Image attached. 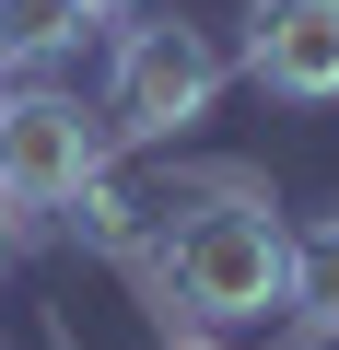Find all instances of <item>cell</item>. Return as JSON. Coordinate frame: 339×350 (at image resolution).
I'll list each match as a JSON object with an SVG mask.
<instances>
[{
	"label": "cell",
	"instance_id": "cell-4",
	"mask_svg": "<svg viewBox=\"0 0 339 350\" xmlns=\"http://www.w3.org/2000/svg\"><path fill=\"white\" fill-rule=\"evenodd\" d=\"M246 82L281 105H339V0H246Z\"/></svg>",
	"mask_w": 339,
	"mask_h": 350
},
{
	"label": "cell",
	"instance_id": "cell-2",
	"mask_svg": "<svg viewBox=\"0 0 339 350\" xmlns=\"http://www.w3.org/2000/svg\"><path fill=\"white\" fill-rule=\"evenodd\" d=\"M223 82H234V59L199 36V24H129L117 36V70H105V129L117 140H188L211 105H223Z\"/></svg>",
	"mask_w": 339,
	"mask_h": 350
},
{
	"label": "cell",
	"instance_id": "cell-5",
	"mask_svg": "<svg viewBox=\"0 0 339 350\" xmlns=\"http://www.w3.org/2000/svg\"><path fill=\"white\" fill-rule=\"evenodd\" d=\"M292 338L304 350H339V211H316V222H292Z\"/></svg>",
	"mask_w": 339,
	"mask_h": 350
},
{
	"label": "cell",
	"instance_id": "cell-1",
	"mask_svg": "<svg viewBox=\"0 0 339 350\" xmlns=\"http://www.w3.org/2000/svg\"><path fill=\"white\" fill-rule=\"evenodd\" d=\"M129 292L152 327H269V304H292V222L269 199H211L152 269H129Z\"/></svg>",
	"mask_w": 339,
	"mask_h": 350
},
{
	"label": "cell",
	"instance_id": "cell-6",
	"mask_svg": "<svg viewBox=\"0 0 339 350\" xmlns=\"http://www.w3.org/2000/svg\"><path fill=\"white\" fill-rule=\"evenodd\" d=\"M105 12L94 0H0V70H24V59H59V47H82Z\"/></svg>",
	"mask_w": 339,
	"mask_h": 350
},
{
	"label": "cell",
	"instance_id": "cell-8",
	"mask_svg": "<svg viewBox=\"0 0 339 350\" xmlns=\"http://www.w3.org/2000/svg\"><path fill=\"white\" fill-rule=\"evenodd\" d=\"M94 12H140V0H94Z\"/></svg>",
	"mask_w": 339,
	"mask_h": 350
},
{
	"label": "cell",
	"instance_id": "cell-7",
	"mask_svg": "<svg viewBox=\"0 0 339 350\" xmlns=\"http://www.w3.org/2000/svg\"><path fill=\"white\" fill-rule=\"evenodd\" d=\"M164 350H223V338L211 327H164Z\"/></svg>",
	"mask_w": 339,
	"mask_h": 350
},
{
	"label": "cell",
	"instance_id": "cell-9",
	"mask_svg": "<svg viewBox=\"0 0 339 350\" xmlns=\"http://www.w3.org/2000/svg\"><path fill=\"white\" fill-rule=\"evenodd\" d=\"M0 257H12V234H0Z\"/></svg>",
	"mask_w": 339,
	"mask_h": 350
},
{
	"label": "cell",
	"instance_id": "cell-3",
	"mask_svg": "<svg viewBox=\"0 0 339 350\" xmlns=\"http://www.w3.org/2000/svg\"><path fill=\"white\" fill-rule=\"evenodd\" d=\"M117 163L105 105L82 94H0V211H71Z\"/></svg>",
	"mask_w": 339,
	"mask_h": 350
}]
</instances>
